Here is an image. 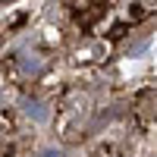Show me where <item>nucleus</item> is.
<instances>
[{"mask_svg": "<svg viewBox=\"0 0 157 157\" xmlns=\"http://www.w3.org/2000/svg\"><path fill=\"white\" fill-rule=\"evenodd\" d=\"M44 157H60V154H54V151H50V154H44Z\"/></svg>", "mask_w": 157, "mask_h": 157, "instance_id": "1", "label": "nucleus"}]
</instances>
